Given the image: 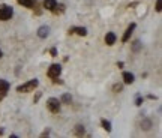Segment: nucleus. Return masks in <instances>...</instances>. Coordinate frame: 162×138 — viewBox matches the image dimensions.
<instances>
[{"label":"nucleus","instance_id":"1","mask_svg":"<svg viewBox=\"0 0 162 138\" xmlns=\"http://www.w3.org/2000/svg\"><path fill=\"white\" fill-rule=\"evenodd\" d=\"M38 84H39L38 80H30V81H27L26 84H23V86H18V87H17V92H20V93L33 92L36 87H38Z\"/></svg>","mask_w":162,"mask_h":138},{"label":"nucleus","instance_id":"11","mask_svg":"<svg viewBox=\"0 0 162 138\" xmlns=\"http://www.w3.org/2000/svg\"><path fill=\"white\" fill-rule=\"evenodd\" d=\"M20 5H23V6H26V8H33L35 6V2L36 0H17Z\"/></svg>","mask_w":162,"mask_h":138},{"label":"nucleus","instance_id":"16","mask_svg":"<svg viewBox=\"0 0 162 138\" xmlns=\"http://www.w3.org/2000/svg\"><path fill=\"white\" fill-rule=\"evenodd\" d=\"M71 99H72V98H71V95H68V93H65V95L62 96V102L63 104H69Z\"/></svg>","mask_w":162,"mask_h":138},{"label":"nucleus","instance_id":"15","mask_svg":"<svg viewBox=\"0 0 162 138\" xmlns=\"http://www.w3.org/2000/svg\"><path fill=\"white\" fill-rule=\"evenodd\" d=\"M75 134L77 135H84V126H81V125L75 126Z\"/></svg>","mask_w":162,"mask_h":138},{"label":"nucleus","instance_id":"13","mask_svg":"<svg viewBox=\"0 0 162 138\" xmlns=\"http://www.w3.org/2000/svg\"><path fill=\"white\" fill-rule=\"evenodd\" d=\"M141 126H143V129L147 131V129H150L152 128V122L150 120H143V122H141Z\"/></svg>","mask_w":162,"mask_h":138},{"label":"nucleus","instance_id":"5","mask_svg":"<svg viewBox=\"0 0 162 138\" xmlns=\"http://www.w3.org/2000/svg\"><path fill=\"white\" fill-rule=\"evenodd\" d=\"M9 90V83L5 80H0V99H3V96Z\"/></svg>","mask_w":162,"mask_h":138},{"label":"nucleus","instance_id":"19","mask_svg":"<svg viewBox=\"0 0 162 138\" xmlns=\"http://www.w3.org/2000/svg\"><path fill=\"white\" fill-rule=\"evenodd\" d=\"M120 90H122V84H116V86H114V92L119 93Z\"/></svg>","mask_w":162,"mask_h":138},{"label":"nucleus","instance_id":"6","mask_svg":"<svg viewBox=\"0 0 162 138\" xmlns=\"http://www.w3.org/2000/svg\"><path fill=\"white\" fill-rule=\"evenodd\" d=\"M116 34L113 33V32H110V33L105 34V42H107V45H114L116 44Z\"/></svg>","mask_w":162,"mask_h":138},{"label":"nucleus","instance_id":"23","mask_svg":"<svg viewBox=\"0 0 162 138\" xmlns=\"http://www.w3.org/2000/svg\"><path fill=\"white\" fill-rule=\"evenodd\" d=\"M0 59H2V50H0Z\"/></svg>","mask_w":162,"mask_h":138},{"label":"nucleus","instance_id":"21","mask_svg":"<svg viewBox=\"0 0 162 138\" xmlns=\"http://www.w3.org/2000/svg\"><path fill=\"white\" fill-rule=\"evenodd\" d=\"M50 53H51V56H57V50H56V48H51Z\"/></svg>","mask_w":162,"mask_h":138},{"label":"nucleus","instance_id":"10","mask_svg":"<svg viewBox=\"0 0 162 138\" xmlns=\"http://www.w3.org/2000/svg\"><path fill=\"white\" fill-rule=\"evenodd\" d=\"M74 32H77V33L81 34V36H86V34H87V30H86L84 27H74V29H69V33H74Z\"/></svg>","mask_w":162,"mask_h":138},{"label":"nucleus","instance_id":"17","mask_svg":"<svg viewBox=\"0 0 162 138\" xmlns=\"http://www.w3.org/2000/svg\"><path fill=\"white\" fill-rule=\"evenodd\" d=\"M65 11V6H63V5H56V6H54V9H53V12H54V14H59V12H63Z\"/></svg>","mask_w":162,"mask_h":138},{"label":"nucleus","instance_id":"2","mask_svg":"<svg viewBox=\"0 0 162 138\" xmlns=\"http://www.w3.org/2000/svg\"><path fill=\"white\" fill-rule=\"evenodd\" d=\"M12 14H14V12H12L11 6H8V5H0V20H2V21L11 20Z\"/></svg>","mask_w":162,"mask_h":138},{"label":"nucleus","instance_id":"4","mask_svg":"<svg viewBox=\"0 0 162 138\" xmlns=\"http://www.w3.org/2000/svg\"><path fill=\"white\" fill-rule=\"evenodd\" d=\"M60 72H62V66L60 65H51L50 69H48V77L53 78V80H56V78H59Z\"/></svg>","mask_w":162,"mask_h":138},{"label":"nucleus","instance_id":"3","mask_svg":"<svg viewBox=\"0 0 162 138\" xmlns=\"http://www.w3.org/2000/svg\"><path fill=\"white\" fill-rule=\"evenodd\" d=\"M47 108L51 111V113H59L60 111V101L56 98H50L47 101Z\"/></svg>","mask_w":162,"mask_h":138},{"label":"nucleus","instance_id":"7","mask_svg":"<svg viewBox=\"0 0 162 138\" xmlns=\"http://www.w3.org/2000/svg\"><path fill=\"white\" fill-rule=\"evenodd\" d=\"M134 29H135V24L132 23L131 26H129V27H128V30L125 32V34H123V38H122V41H123V42H126L128 39L131 38V34H132V32H134Z\"/></svg>","mask_w":162,"mask_h":138},{"label":"nucleus","instance_id":"9","mask_svg":"<svg viewBox=\"0 0 162 138\" xmlns=\"http://www.w3.org/2000/svg\"><path fill=\"white\" fill-rule=\"evenodd\" d=\"M48 32H50V29H48L47 26H42V27H39V30H38V36H39V38H47V36H48Z\"/></svg>","mask_w":162,"mask_h":138},{"label":"nucleus","instance_id":"12","mask_svg":"<svg viewBox=\"0 0 162 138\" xmlns=\"http://www.w3.org/2000/svg\"><path fill=\"white\" fill-rule=\"evenodd\" d=\"M123 80H125L126 84H132V83H134V75H132L131 72H125V74H123Z\"/></svg>","mask_w":162,"mask_h":138},{"label":"nucleus","instance_id":"20","mask_svg":"<svg viewBox=\"0 0 162 138\" xmlns=\"http://www.w3.org/2000/svg\"><path fill=\"white\" fill-rule=\"evenodd\" d=\"M161 9H162L161 8V0H158V2H156V11L161 12Z\"/></svg>","mask_w":162,"mask_h":138},{"label":"nucleus","instance_id":"14","mask_svg":"<svg viewBox=\"0 0 162 138\" xmlns=\"http://www.w3.org/2000/svg\"><path fill=\"white\" fill-rule=\"evenodd\" d=\"M102 126H104V129L105 131H108V132H110V131H111V123H110V122H108V120H102Z\"/></svg>","mask_w":162,"mask_h":138},{"label":"nucleus","instance_id":"18","mask_svg":"<svg viewBox=\"0 0 162 138\" xmlns=\"http://www.w3.org/2000/svg\"><path fill=\"white\" fill-rule=\"evenodd\" d=\"M140 47H141V42H140V41H135V42H134V51H138Z\"/></svg>","mask_w":162,"mask_h":138},{"label":"nucleus","instance_id":"8","mask_svg":"<svg viewBox=\"0 0 162 138\" xmlns=\"http://www.w3.org/2000/svg\"><path fill=\"white\" fill-rule=\"evenodd\" d=\"M56 5H57V2H56V0H44V8L48 9V11H53Z\"/></svg>","mask_w":162,"mask_h":138},{"label":"nucleus","instance_id":"22","mask_svg":"<svg viewBox=\"0 0 162 138\" xmlns=\"http://www.w3.org/2000/svg\"><path fill=\"white\" fill-rule=\"evenodd\" d=\"M39 98H41V93H38V95L35 96V102H38V99H39Z\"/></svg>","mask_w":162,"mask_h":138}]
</instances>
